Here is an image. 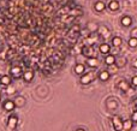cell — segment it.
I'll list each match as a JSON object with an SVG mask.
<instances>
[{"label":"cell","mask_w":137,"mask_h":131,"mask_svg":"<svg viewBox=\"0 0 137 131\" xmlns=\"http://www.w3.org/2000/svg\"><path fill=\"white\" fill-rule=\"evenodd\" d=\"M113 124H114V126H115L117 130H122L123 129V124H122V122H120V119L118 117H114L113 118Z\"/></svg>","instance_id":"cell-1"},{"label":"cell","mask_w":137,"mask_h":131,"mask_svg":"<svg viewBox=\"0 0 137 131\" xmlns=\"http://www.w3.org/2000/svg\"><path fill=\"white\" fill-rule=\"evenodd\" d=\"M91 78H93V76H91L90 73H88V75H85V76H83V77L81 78V82L84 83V84H87V83H89V82L91 81Z\"/></svg>","instance_id":"cell-2"},{"label":"cell","mask_w":137,"mask_h":131,"mask_svg":"<svg viewBox=\"0 0 137 131\" xmlns=\"http://www.w3.org/2000/svg\"><path fill=\"white\" fill-rule=\"evenodd\" d=\"M106 64L107 65H112V64H114V62H115V59H114V57L113 55H108V57H106Z\"/></svg>","instance_id":"cell-3"},{"label":"cell","mask_w":137,"mask_h":131,"mask_svg":"<svg viewBox=\"0 0 137 131\" xmlns=\"http://www.w3.org/2000/svg\"><path fill=\"white\" fill-rule=\"evenodd\" d=\"M108 7H109L111 10H117V8L119 7V4H118V1H111V2L108 4Z\"/></svg>","instance_id":"cell-4"},{"label":"cell","mask_w":137,"mask_h":131,"mask_svg":"<svg viewBox=\"0 0 137 131\" xmlns=\"http://www.w3.org/2000/svg\"><path fill=\"white\" fill-rule=\"evenodd\" d=\"M122 24L125 25V27L130 25V24H131V18H130V17H124V18L122 19Z\"/></svg>","instance_id":"cell-5"},{"label":"cell","mask_w":137,"mask_h":131,"mask_svg":"<svg viewBox=\"0 0 137 131\" xmlns=\"http://www.w3.org/2000/svg\"><path fill=\"white\" fill-rule=\"evenodd\" d=\"M16 124H17V118L16 117H11L10 118V122H8V126L10 128H15Z\"/></svg>","instance_id":"cell-6"},{"label":"cell","mask_w":137,"mask_h":131,"mask_svg":"<svg viewBox=\"0 0 137 131\" xmlns=\"http://www.w3.org/2000/svg\"><path fill=\"white\" fill-rule=\"evenodd\" d=\"M103 8H105V4H103L102 1H98L96 5H95V10L96 11H102Z\"/></svg>","instance_id":"cell-7"},{"label":"cell","mask_w":137,"mask_h":131,"mask_svg":"<svg viewBox=\"0 0 137 131\" xmlns=\"http://www.w3.org/2000/svg\"><path fill=\"white\" fill-rule=\"evenodd\" d=\"M13 107H15V103H13L12 101H7V102L5 103V109H7V111L13 109Z\"/></svg>","instance_id":"cell-8"},{"label":"cell","mask_w":137,"mask_h":131,"mask_svg":"<svg viewBox=\"0 0 137 131\" xmlns=\"http://www.w3.org/2000/svg\"><path fill=\"white\" fill-rule=\"evenodd\" d=\"M75 71H76V73L81 75V73H83V72H84V66H83V65H81V64H78V65L76 66Z\"/></svg>","instance_id":"cell-9"},{"label":"cell","mask_w":137,"mask_h":131,"mask_svg":"<svg viewBox=\"0 0 137 131\" xmlns=\"http://www.w3.org/2000/svg\"><path fill=\"white\" fill-rule=\"evenodd\" d=\"M100 51H101V53H107L109 51V46L106 45V43H103V45L100 46Z\"/></svg>","instance_id":"cell-10"},{"label":"cell","mask_w":137,"mask_h":131,"mask_svg":"<svg viewBox=\"0 0 137 131\" xmlns=\"http://www.w3.org/2000/svg\"><path fill=\"white\" fill-rule=\"evenodd\" d=\"M108 77H109V73H108V71H102V72L100 73V78H101L102 81L108 79Z\"/></svg>","instance_id":"cell-11"},{"label":"cell","mask_w":137,"mask_h":131,"mask_svg":"<svg viewBox=\"0 0 137 131\" xmlns=\"http://www.w3.org/2000/svg\"><path fill=\"white\" fill-rule=\"evenodd\" d=\"M33 77H34V73H33V72H30V71H28V72H25V73H24V78H25L27 81H30Z\"/></svg>","instance_id":"cell-12"},{"label":"cell","mask_w":137,"mask_h":131,"mask_svg":"<svg viewBox=\"0 0 137 131\" xmlns=\"http://www.w3.org/2000/svg\"><path fill=\"white\" fill-rule=\"evenodd\" d=\"M112 42H113L114 46H120V45H122V39H120V37H114Z\"/></svg>","instance_id":"cell-13"},{"label":"cell","mask_w":137,"mask_h":131,"mask_svg":"<svg viewBox=\"0 0 137 131\" xmlns=\"http://www.w3.org/2000/svg\"><path fill=\"white\" fill-rule=\"evenodd\" d=\"M129 45H130L131 47H136L137 46V39H135V37L130 39V40H129Z\"/></svg>","instance_id":"cell-14"},{"label":"cell","mask_w":137,"mask_h":131,"mask_svg":"<svg viewBox=\"0 0 137 131\" xmlns=\"http://www.w3.org/2000/svg\"><path fill=\"white\" fill-rule=\"evenodd\" d=\"M131 126H132V124H131L130 120H126V122L124 123V128H125V130H130Z\"/></svg>","instance_id":"cell-15"},{"label":"cell","mask_w":137,"mask_h":131,"mask_svg":"<svg viewBox=\"0 0 137 131\" xmlns=\"http://www.w3.org/2000/svg\"><path fill=\"white\" fill-rule=\"evenodd\" d=\"M88 64L90 66H96L98 65V60L96 59H88Z\"/></svg>","instance_id":"cell-16"},{"label":"cell","mask_w":137,"mask_h":131,"mask_svg":"<svg viewBox=\"0 0 137 131\" xmlns=\"http://www.w3.org/2000/svg\"><path fill=\"white\" fill-rule=\"evenodd\" d=\"M1 83H2V84H8V83H10V78H8L7 76H4V77L1 78Z\"/></svg>","instance_id":"cell-17"},{"label":"cell","mask_w":137,"mask_h":131,"mask_svg":"<svg viewBox=\"0 0 137 131\" xmlns=\"http://www.w3.org/2000/svg\"><path fill=\"white\" fill-rule=\"evenodd\" d=\"M19 72H21V69H19V67H13V69H12V73H13V75H18Z\"/></svg>","instance_id":"cell-18"},{"label":"cell","mask_w":137,"mask_h":131,"mask_svg":"<svg viewBox=\"0 0 137 131\" xmlns=\"http://www.w3.org/2000/svg\"><path fill=\"white\" fill-rule=\"evenodd\" d=\"M16 101H17V105H23V99H17V100H16Z\"/></svg>","instance_id":"cell-19"},{"label":"cell","mask_w":137,"mask_h":131,"mask_svg":"<svg viewBox=\"0 0 137 131\" xmlns=\"http://www.w3.org/2000/svg\"><path fill=\"white\" fill-rule=\"evenodd\" d=\"M108 107H115V102H108Z\"/></svg>","instance_id":"cell-20"},{"label":"cell","mask_w":137,"mask_h":131,"mask_svg":"<svg viewBox=\"0 0 137 131\" xmlns=\"http://www.w3.org/2000/svg\"><path fill=\"white\" fill-rule=\"evenodd\" d=\"M132 120L137 122V112H135V113H134V116H132Z\"/></svg>","instance_id":"cell-21"},{"label":"cell","mask_w":137,"mask_h":131,"mask_svg":"<svg viewBox=\"0 0 137 131\" xmlns=\"http://www.w3.org/2000/svg\"><path fill=\"white\" fill-rule=\"evenodd\" d=\"M132 83H134L135 85H137V76H135V77L132 78Z\"/></svg>","instance_id":"cell-22"},{"label":"cell","mask_w":137,"mask_h":131,"mask_svg":"<svg viewBox=\"0 0 137 131\" xmlns=\"http://www.w3.org/2000/svg\"><path fill=\"white\" fill-rule=\"evenodd\" d=\"M120 87H122L123 89H125V88H126V83H124V82H122V83H120Z\"/></svg>","instance_id":"cell-23"},{"label":"cell","mask_w":137,"mask_h":131,"mask_svg":"<svg viewBox=\"0 0 137 131\" xmlns=\"http://www.w3.org/2000/svg\"><path fill=\"white\" fill-rule=\"evenodd\" d=\"M134 65H135V67H137V59L135 60V64H134Z\"/></svg>","instance_id":"cell-24"},{"label":"cell","mask_w":137,"mask_h":131,"mask_svg":"<svg viewBox=\"0 0 137 131\" xmlns=\"http://www.w3.org/2000/svg\"><path fill=\"white\" fill-rule=\"evenodd\" d=\"M77 131H84V130H83V129H78Z\"/></svg>","instance_id":"cell-25"},{"label":"cell","mask_w":137,"mask_h":131,"mask_svg":"<svg viewBox=\"0 0 137 131\" xmlns=\"http://www.w3.org/2000/svg\"><path fill=\"white\" fill-rule=\"evenodd\" d=\"M122 131H129V130H122Z\"/></svg>","instance_id":"cell-26"},{"label":"cell","mask_w":137,"mask_h":131,"mask_svg":"<svg viewBox=\"0 0 137 131\" xmlns=\"http://www.w3.org/2000/svg\"><path fill=\"white\" fill-rule=\"evenodd\" d=\"M136 109H137V105H136Z\"/></svg>","instance_id":"cell-27"}]
</instances>
